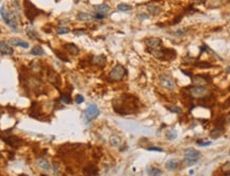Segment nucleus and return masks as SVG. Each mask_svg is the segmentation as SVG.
Returning a JSON list of instances; mask_svg holds the SVG:
<instances>
[{
	"label": "nucleus",
	"mask_w": 230,
	"mask_h": 176,
	"mask_svg": "<svg viewBox=\"0 0 230 176\" xmlns=\"http://www.w3.org/2000/svg\"><path fill=\"white\" fill-rule=\"evenodd\" d=\"M201 157V154L199 151L193 149V147H189L184 151V157H183V161L186 166L191 167L193 164H195Z\"/></svg>",
	"instance_id": "nucleus-1"
},
{
	"label": "nucleus",
	"mask_w": 230,
	"mask_h": 176,
	"mask_svg": "<svg viewBox=\"0 0 230 176\" xmlns=\"http://www.w3.org/2000/svg\"><path fill=\"white\" fill-rule=\"evenodd\" d=\"M0 15H1L2 19L4 20V22L9 25L12 30L17 31V22H16V17L13 13L8 12L5 8V6L2 5L0 8Z\"/></svg>",
	"instance_id": "nucleus-2"
},
{
	"label": "nucleus",
	"mask_w": 230,
	"mask_h": 176,
	"mask_svg": "<svg viewBox=\"0 0 230 176\" xmlns=\"http://www.w3.org/2000/svg\"><path fill=\"white\" fill-rule=\"evenodd\" d=\"M127 74V70L120 64H117L116 66H114L112 68V70L110 71L109 74V79L112 81V82H118V81H121L124 79V76Z\"/></svg>",
	"instance_id": "nucleus-3"
},
{
	"label": "nucleus",
	"mask_w": 230,
	"mask_h": 176,
	"mask_svg": "<svg viewBox=\"0 0 230 176\" xmlns=\"http://www.w3.org/2000/svg\"><path fill=\"white\" fill-rule=\"evenodd\" d=\"M209 92L206 86H199V85H193L190 87V93L193 98H203Z\"/></svg>",
	"instance_id": "nucleus-4"
},
{
	"label": "nucleus",
	"mask_w": 230,
	"mask_h": 176,
	"mask_svg": "<svg viewBox=\"0 0 230 176\" xmlns=\"http://www.w3.org/2000/svg\"><path fill=\"white\" fill-rule=\"evenodd\" d=\"M160 84L163 86V88L167 90H174L176 88V80L167 74H163L160 76Z\"/></svg>",
	"instance_id": "nucleus-5"
},
{
	"label": "nucleus",
	"mask_w": 230,
	"mask_h": 176,
	"mask_svg": "<svg viewBox=\"0 0 230 176\" xmlns=\"http://www.w3.org/2000/svg\"><path fill=\"white\" fill-rule=\"evenodd\" d=\"M99 108L97 107V105L95 104H90L86 107L85 111H84V117L86 118V120L91 121V120L95 119L99 116Z\"/></svg>",
	"instance_id": "nucleus-6"
},
{
	"label": "nucleus",
	"mask_w": 230,
	"mask_h": 176,
	"mask_svg": "<svg viewBox=\"0 0 230 176\" xmlns=\"http://www.w3.org/2000/svg\"><path fill=\"white\" fill-rule=\"evenodd\" d=\"M145 44L147 46V51L149 50H158L161 48L162 46V40L158 37H149L145 39Z\"/></svg>",
	"instance_id": "nucleus-7"
},
{
	"label": "nucleus",
	"mask_w": 230,
	"mask_h": 176,
	"mask_svg": "<svg viewBox=\"0 0 230 176\" xmlns=\"http://www.w3.org/2000/svg\"><path fill=\"white\" fill-rule=\"evenodd\" d=\"M92 62L94 65H97L99 67H103L107 63V57L105 56L103 54H99V55H94L92 56Z\"/></svg>",
	"instance_id": "nucleus-8"
},
{
	"label": "nucleus",
	"mask_w": 230,
	"mask_h": 176,
	"mask_svg": "<svg viewBox=\"0 0 230 176\" xmlns=\"http://www.w3.org/2000/svg\"><path fill=\"white\" fill-rule=\"evenodd\" d=\"M209 82H210V80H206L205 76H195V78H193V83H194V85L206 86Z\"/></svg>",
	"instance_id": "nucleus-9"
},
{
	"label": "nucleus",
	"mask_w": 230,
	"mask_h": 176,
	"mask_svg": "<svg viewBox=\"0 0 230 176\" xmlns=\"http://www.w3.org/2000/svg\"><path fill=\"white\" fill-rule=\"evenodd\" d=\"M94 8H95V11H96V13H100V14H105V15L110 11V6L106 3L94 5Z\"/></svg>",
	"instance_id": "nucleus-10"
},
{
	"label": "nucleus",
	"mask_w": 230,
	"mask_h": 176,
	"mask_svg": "<svg viewBox=\"0 0 230 176\" xmlns=\"http://www.w3.org/2000/svg\"><path fill=\"white\" fill-rule=\"evenodd\" d=\"M66 51L71 55H77L79 53V48L75 44H65L64 45Z\"/></svg>",
	"instance_id": "nucleus-11"
},
{
	"label": "nucleus",
	"mask_w": 230,
	"mask_h": 176,
	"mask_svg": "<svg viewBox=\"0 0 230 176\" xmlns=\"http://www.w3.org/2000/svg\"><path fill=\"white\" fill-rule=\"evenodd\" d=\"M48 81L50 83H52L55 86L60 85V78L55 71H50V73H48Z\"/></svg>",
	"instance_id": "nucleus-12"
},
{
	"label": "nucleus",
	"mask_w": 230,
	"mask_h": 176,
	"mask_svg": "<svg viewBox=\"0 0 230 176\" xmlns=\"http://www.w3.org/2000/svg\"><path fill=\"white\" fill-rule=\"evenodd\" d=\"M178 167H179V161L176 159H171L165 164V168L170 171L176 170V169H178Z\"/></svg>",
	"instance_id": "nucleus-13"
},
{
	"label": "nucleus",
	"mask_w": 230,
	"mask_h": 176,
	"mask_svg": "<svg viewBox=\"0 0 230 176\" xmlns=\"http://www.w3.org/2000/svg\"><path fill=\"white\" fill-rule=\"evenodd\" d=\"M36 164H38V166L40 167L41 169H43V170L47 171V170L50 169V164H49L48 160H46L45 158H40V159H38Z\"/></svg>",
	"instance_id": "nucleus-14"
},
{
	"label": "nucleus",
	"mask_w": 230,
	"mask_h": 176,
	"mask_svg": "<svg viewBox=\"0 0 230 176\" xmlns=\"http://www.w3.org/2000/svg\"><path fill=\"white\" fill-rule=\"evenodd\" d=\"M97 168L94 166H88L86 167L85 169H84V174H85V176H96L97 175Z\"/></svg>",
	"instance_id": "nucleus-15"
},
{
	"label": "nucleus",
	"mask_w": 230,
	"mask_h": 176,
	"mask_svg": "<svg viewBox=\"0 0 230 176\" xmlns=\"http://www.w3.org/2000/svg\"><path fill=\"white\" fill-rule=\"evenodd\" d=\"M93 18H94V15L90 14V13L81 12L78 14V19H79L80 21H88Z\"/></svg>",
	"instance_id": "nucleus-16"
},
{
	"label": "nucleus",
	"mask_w": 230,
	"mask_h": 176,
	"mask_svg": "<svg viewBox=\"0 0 230 176\" xmlns=\"http://www.w3.org/2000/svg\"><path fill=\"white\" fill-rule=\"evenodd\" d=\"M9 42H10V44H12V45H15V46H18V47H21V48H25V49L29 48V44H28L27 42H23V40L11 39Z\"/></svg>",
	"instance_id": "nucleus-17"
},
{
	"label": "nucleus",
	"mask_w": 230,
	"mask_h": 176,
	"mask_svg": "<svg viewBox=\"0 0 230 176\" xmlns=\"http://www.w3.org/2000/svg\"><path fill=\"white\" fill-rule=\"evenodd\" d=\"M223 133H224V130H223V127L214 128V130H212L211 133H210V137H211V138H213V139H216V138H218V137L222 136Z\"/></svg>",
	"instance_id": "nucleus-18"
},
{
	"label": "nucleus",
	"mask_w": 230,
	"mask_h": 176,
	"mask_svg": "<svg viewBox=\"0 0 230 176\" xmlns=\"http://www.w3.org/2000/svg\"><path fill=\"white\" fill-rule=\"evenodd\" d=\"M147 10L151 15H159L162 12V8L157 5H147Z\"/></svg>",
	"instance_id": "nucleus-19"
},
{
	"label": "nucleus",
	"mask_w": 230,
	"mask_h": 176,
	"mask_svg": "<svg viewBox=\"0 0 230 176\" xmlns=\"http://www.w3.org/2000/svg\"><path fill=\"white\" fill-rule=\"evenodd\" d=\"M32 55H36V56H40V55H44V50L41 46H34L31 50Z\"/></svg>",
	"instance_id": "nucleus-20"
},
{
	"label": "nucleus",
	"mask_w": 230,
	"mask_h": 176,
	"mask_svg": "<svg viewBox=\"0 0 230 176\" xmlns=\"http://www.w3.org/2000/svg\"><path fill=\"white\" fill-rule=\"evenodd\" d=\"M0 53L3 55H12L13 54V49L11 47L6 46V44L4 46H2L0 48Z\"/></svg>",
	"instance_id": "nucleus-21"
},
{
	"label": "nucleus",
	"mask_w": 230,
	"mask_h": 176,
	"mask_svg": "<svg viewBox=\"0 0 230 176\" xmlns=\"http://www.w3.org/2000/svg\"><path fill=\"white\" fill-rule=\"evenodd\" d=\"M149 176H161L162 175V171L158 168H148L147 170Z\"/></svg>",
	"instance_id": "nucleus-22"
},
{
	"label": "nucleus",
	"mask_w": 230,
	"mask_h": 176,
	"mask_svg": "<svg viewBox=\"0 0 230 176\" xmlns=\"http://www.w3.org/2000/svg\"><path fill=\"white\" fill-rule=\"evenodd\" d=\"M120 138L118 136H116V135H113V136L110 137V143H111L112 147H118L120 144Z\"/></svg>",
	"instance_id": "nucleus-23"
},
{
	"label": "nucleus",
	"mask_w": 230,
	"mask_h": 176,
	"mask_svg": "<svg viewBox=\"0 0 230 176\" xmlns=\"http://www.w3.org/2000/svg\"><path fill=\"white\" fill-rule=\"evenodd\" d=\"M131 8L132 6L127 3H119L118 5H117V10L120 11V12H128V11H130Z\"/></svg>",
	"instance_id": "nucleus-24"
},
{
	"label": "nucleus",
	"mask_w": 230,
	"mask_h": 176,
	"mask_svg": "<svg viewBox=\"0 0 230 176\" xmlns=\"http://www.w3.org/2000/svg\"><path fill=\"white\" fill-rule=\"evenodd\" d=\"M166 138L168 140H174V139L177 138V132L175 130H170L166 132Z\"/></svg>",
	"instance_id": "nucleus-25"
},
{
	"label": "nucleus",
	"mask_w": 230,
	"mask_h": 176,
	"mask_svg": "<svg viewBox=\"0 0 230 176\" xmlns=\"http://www.w3.org/2000/svg\"><path fill=\"white\" fill-rule=\"evenodd\" d=\"M167 109L173 113H181L182 109L181 107L177 106V105H172V106H167Z\"/></svg>",
	"instance_id": "nucleus-26"
},
{
	"label": "nucleus",
	"mask_w": 230,
	"mask_h": 176,
	"mask_svg": "<svg viewBox=\"0 0 230 176\" xmlns=\"http://www.w3.org/2000/svg\"><path fill=\"white\" fill-rule=\"evenodd\" d=\"M61 101L65 104H70L71 103V98L69 94H62L61 96Z\"/></svg>",
	"instance_id": "nucleus-27"
},
{
	"label": "nucleus",
	"mask_w": 230,
	"mask_h": 176,
	"mask_svg": "<svg viewBox=\"0 0 230 176\" xmlns=\"http://www.w3.org/2000/svg\"><path fill=\"white\" fill-rule=\"evenodd\" d=\"M57 32H58V34H67V33H69V29L66 27H60L57 29Z\"/></svg>",
	"instance_id": "nucleus-28"
},
{
	"label": "nucleus",
	"mask_w": 230,
	"mask_h": 176,
	"mask_svg": "<svg viewBox=\"0 0 230 176\" xmlns=\"http://www.w3.org/2000/svg\"><path fill=\"white\" fill-rule=\"evenodd\" d=\"M197 67H200V68H209L211 67V65L210 64H208L207 62H200V64H196Z\"/></svg>",
	"instance_id": "nucleus-29"
},
{
	"label": "nucleus",
	"mask_w": 230,
	"mask_h": 176,
	"mask_svg": "<svg viewBox=\"0 0 230 176\" xmlns=\"http://www.w3.org/2000/svg\"><path fill=\"white\" fill-rule=\"evenodd\" d=\"M147 150H148V151L164 152V150H163V149H161V147H147Z\"/></svg>",
	"instance_id": "nucleus-30"
},
{
	"label": "nucleus",
	"mask_w": 230,
	"mask_h": 176,
	"mask_svg": "<svg viewBox=\"0 0 230 176\" xmlns=\"http://www.w3.org/2000/svg\"><path fill=\"white\" fill-rule=\"evenodd\" d=\"M222 170L224 171V172H230V161L226 162V164L223 166Z\"/></svg>",
	"instance_id": "nucleus-31"
},
{
	"label": "nucleus",
	"mask_w": 230,
	"mask_h": 176,
	"mask_svg": "<svg viewBox=\"0 0 230 176\" xmlns=\"http://www.w3.org/2000/svg\"><path fill=\"white\" fill-rule=\"evenodd\" d=\"M84 101V98L81 96V94H78V96H76V103H78V104H81V103H83Z\"/></svg>",
	"instance_id": "nucleus-32"
},
{
	"label": "nucleus",
	"mask_w": 230,
	"mask_h": 176,
	"mask_svg": "<svg viewBox=\"0 0 230 176\" xmlns=\"http://www.w3.org/2000/svg\"><path fill=\"white\" fill-rule=\"evenodd\" d=\"M27 33H28V35H29V36H31V38L32 37H36V36H38L35 32H34L33 29H32V32H31V29H30V28H28V29H27Z\"/></svg>",
	"instance_id": "nucleus-33"
},
{
	"label": "nucleus",
	"mask_w": 230,
	"mask_h": 176,
	"mask_svg": "<svg viewBox=\"0 0 230 176\" xmlns=\"http://www.w3.org/2000/svg\"><path fill=\"white\" fill-rule=\"evenodd\" d=\"M57 56H59L61 59H63V61H64V62H68V59H67L66 56H63V55H62V53L57 52Z\"/></svg>",
	"instance_id": "nucleus-34"
},
{
	"label": "nucleus",
	"mask_w": 230,
	"mask_h": 176,
	"mask_svg": "<svg viewBox=\"0 0 230 176\" xmlns=\"http://www.w3.org/2000/svg\"><path fill=\"white\" fill-rule=\"evenodd\" d=\"M53 168H55V173H56V174L60 173V167H59L58 164H53Z\"/></svg>",
	"instance_id": "nucleus-35"
},
{
	"label": "nucleus",
	"mask_w": 230,
	"mask_h": 176,
	"mask_svg": "<svg viewBox=\"0 0 230 176\" xmlns=\"http://www.w3.org/2000/svg\"><path fill=\"white\" fill-rule=\"evenodd\" d=\"M138 18H140V19H147V18H148V15H147V14H138Z\"/></svg>",
	"instance_id": "nucleus-36"
},
{
	"label": "nucleus",
	"mask_w": 230,
	"mask_h": 176,
	"mask_svg": "<svg viewBox=\"0 0 230 176\" xmlns=\"http://www.w3.org/2000/svg\"><path fill=\"white\" fill-rule=\"evenodd\" d=\"M197 143H198L199 145H201V147H207V145L211 144V142H210V141H207V142H199V141H198Z\"/></svg>",
	"instance_id": "nucleus-37"
},
{
	"label": "nucleus",
	"mask_w": 230,
	"mask_h": 176,
	"mask_svg": "<svg viewBox=\"0 0 230 176\" xmlns=\"http://www.w3.org/2000/svg\"><path fill=\"white\" fill-rule=\"evenodd\" d=\"M226 71H227V73H230V66H228V67L226 68Z\"/></svg>",
	"instance_id": "nucleus-38"
},
{
	"label": "nucleus",
	"mask_w": 230,
	"mask_h": 176,
	"mask_svg": "<svg viewBox=\"0 0 230 176\" xmlns=\"http://www.w3.org/2000/svg\"><path fill=\"white\" fill-rule=\"evenodd\" d=\"M5 45V42H0V48H1L2 46H4Z\"/></svg>",
	"instance_id": "nucleus-39"
},
{
	"label": "nucleus",
	"mask_w": 230,
	"mask_h": 176,
	"mask_svg": "<svg viewBox=\"0 0 230 176\" xmlns=\"http://www.w3.org/2000/svg\"><path fill=\"white\" fill-rule=\"evenodd\" d=\"M193 174H194V171L191 170V171H190V175H193Z\"/></svg>",
	"instance_id": "nucleus-40"
},
{
	"label": "nucleus",
	"mask_w": 230,
	"mask_h": 176,
	"mask_svg": "<svg viewBox=\"0 0 230 176\" xmlns=\"http://www.w3.org/2000/svg\"><path fill=\"white\" fill-rule=\"evenodd\" d=\"M227 120H228V122H230V115L228 116V118H227Z\"/></svg>",
	"instance_id": "nucleus-41"
},
{
	"label": "nucleus",
	"mask_w": 230,
	"mask_h": 176,
	"mask_svg": "<svg viewBox=\"0 0 230 176\" xmlns=\"http://www.w3.org/2000/svg\"><path fill=\"white\" fill-rule=\"evenodd\" d=\"M199 176H203V175H199Z\"/></svg>",
	"instance_id": "nucleus-42"
},
{
	"label": "nucleus",
	"mask_w": 230,
	"mask_h": 176,
	"mask_svg": "<svg viewBox=\"0 0 230 176\" xmlns=\"http://www.w3.org/2000/svg\"><path fill=\"white\" fill-rule=\"evenodd\" d=\"M229 155H230V151H229Z\"/></svg>",
	"instance_id": "nucleus-43"
},
{
	"label": "nucleus",
	"mask_w": 230,
	"mask_h": 176,
	"mask_svg": "<svg viewBox=\"0 0 230 176\" xmlns=\"http://www.w3.org/2000/svg\"><path fill=\"white\" fill-rule=\"evenodd\" d=\"M229 102H230V100H229Z\"/></svg>",
	"instance_id": "nucleus-44"
},
{
	"label": "nucleus",
	"mask_w": 230,
	"mask_h": 176,
	"mask_svg": "<svg viewBox=\"0 0 230 176\" xmlns=\"http://www.w3.org/2000/svg\"><path fill=\"white\" fill-rule=\"evenodd\" d=\"M43 176H45V175H43Z\"/></svg>",
	"instance_id": "nucleus-45"
}]
</instances>
